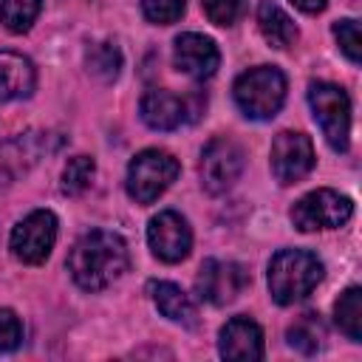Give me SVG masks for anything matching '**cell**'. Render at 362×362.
Segmentation results:
<instances>
[{
	"label": "cell",
	"instance_id": "1",
	"mask_svg": "<svg viewBox=\"0 0 362 362\" xmlns=\"http://www.w3.org/2000/svg\"><path fill=\"white\" fill-rule=\"evenodd\" d=\"M65 266L82 291L96 294L124 277L130 269V249L119 232L90 229L71 246Z\"/></svg>",
	"mask_w": 362,
	"mask_h": 362
},
{
	"label": "cell",
	"instance_id": "2",
	"mask_svg": "<svg viewBox=\"0 0 362 362\" xmlns=\"http://www.w3.org/2000/svg\"><path fill=\"white\" fill-rule=\"evenodd\" d=\"M325 266L308 249H280L269 260L266 283L277 305H294L305 300L322 283Z\"/></svg>",
	"mask_w": 362,
	"mask_h": 362
},
{
	"label": "cell",
	"instance_id": "3",
	"mask_svg": "<svg viewBox=\"0 0 362 362\" xmlns=\"http://www.w3.org/2000/svg\"><path fill=\"white\" fill-rule=\"evenodd\" d=\"M286 90H288V82L277 65H255L235 79L232 99L246 119L266 122L280 113L286 102Z\"/></svg>",
	"mask_w": 362,
	"mask_h": 362
},
{
	"label": "cell",
	"instance_id": "4",
	"mask_svg": "<svg viewBox=\"0 0 362 362\" xmlns=\"http://www.w3.org/2000/svg\"><path fill=\"white\" fill-rule=\"evenodd\" d=\"M178 175H181V164L173 153L147 147L130 158L127 175H124V189L136 204H153L173 187V181Z\"/></svg>",
	"mask_w": 362,
	"mask_h": 362
},
{
	"label": "cell",
	"instance_id": "5",
	"mask_svg": "<svg viewBox=\"0 0 362 362\" xmlns=\"http://www.w3.org/2000/svg\"><path fill=\"white\" fill-rule=\"evenodd\" d=\"M308 105L328 147L337 153H345L351 144V99L345 88L325 79L308 82Z\"/></svg>",
	"mask_w": 362,
	"mask_h": 362
},
{
	"label": "cell",
	"instance_id": "6",
	"mask_svg": "<svg viewBox=\"0 0 362 362\" xmlns=\"http://www.w3.org/2000/svg\"><path fill=\"white\" fill-rule=\"evenodd\" d=\"M243 167H246L243 147L229 136H215L201 150V161H198L201 187L209 195H223L240 181Z\"/></svg>",
	"mask_w": 362,
	"mask_h": 362
},
{
	"label": "cell",
	"instance_id": "7",
	"mask_svg": "<svg viewBox=\"0 0 362 362\" xmlns=\"http://www.w3.org/2000/svg\"><path fill=\"white\" fill-rule=\"evenodd\" d=\"M354 215V201L331 187H317L294 201L288 218L300 232L317 229H339Z\"/></svg>",
	"mask_w": 362,
	"mask_h": 362
},
{
	"label": "cell",
	"instance_id": "8",
	"mask_svg": "<svg viewBox=\"0 0 362 362\" xmlns=\"http://www.w3.org/2000/svg\"><path fill=\"white\" fill-rule=\"evenodd\" d=\"M57 215L51 209H34L20 218L8 235V252L25 266H40L48 260L57 243Z\"/></svg>",
	"mask_w": 362,
	"mask_h": 362
},
{
	"label": "cell",
	"instance_id": "9",
	"mask_svg": "<svg viewBox=\"0 0 362 362\" xmlns=\"http://www.w3.org/2000/svg\"><path fill=\"white\" fill-rule=\"evenodd\" d=\"M249 283H252V274L246 272L243 263L209 257L198 269L195 294L209 305H229L246 291Z\"/></svg>",
	"mask_w": 362,
	"mask_h": 362
},
{
	"label": "cell",
	"instance_id": "10",
	"mask_svg": "<svg viewBox=\"0 0 362 362\" xmlns=\"http://www.w3.org/2000/svg\"><path fill=\"white\" fill-rule=\"evenodd\" d=\"M269 164H272V175L277 178V184L288 187V184L303 181L317 164L311 136L300 130H280L272 141Z\"/></svg>",
	"mask_w": 362,
	"mask_h": 362
},
{
	"label": "cell",
	"instance_id": "11",
	"mask_svg": "<svg viewBox=\"0 0 362 362\" xmlns=\"http://www.w3.org/2000/svg\"><path fill=\"white\" fill-rule=\"evenodd\" d=\"M62 144L57 133H40L28 130L0 144V187L14 184L20 175H25L42 156L54 153Z\"/></svg>",
	"mask_w": 362,
	"mask_h": 362
},
{
	"label": "cell",
	"instance_id": "12",
	"mask_svg": "<svg viewBox=\"0 0 362 362\" xmlns=\"http://www.w3.org/2000/svg\"><path fill=\"white\" fill-rule=\"evenodd\" d=\"M147 246L161 263H181L192 252L189 221L175 209H161L147 223Z\"/></svg>",
	"mask_w": 362,
	"mask_h": 362
},
{
	"label": "cell",
	"instance_id": "13",
	"mask_svg": "<svg viewBox=\"0 0 362 362\" xmlns=\"http://www.w3.org/2000/svg\"><path fill=\"white\" fill-rule=\"evenodd\" d=\"M173 62L189 79L204 82V79L215 76V71L221 68V51H218L212 37L198 34V31H184V34L175 37Z\"/></svg>",
	"mask_w": 362,
	"mask_h": 362
},
{
	"label": "cell",
	"instance_id": "14",
	"mask_svg": "<svg viewBox=\"0 0 362 362\" xmlns=\"http://www.w3.org/2000/svg\"><path fill=\"white\" fill-rule=\"evenodd\" d=\"M195 110L198 107H192L189 96H178L167 88H150L139 102L141 122L153 130H175L184 122H192L198 116Z\"/></svg>",
	"mask_w": 362,
	"mask_h": 362
},
{
	"label": "cell",
	"instance_id": "15",
	"mask_svg": "<svg viewBox=\"0 0 362 362\" xmlns=\"http://www.w3.org/2000/svg\"><path fill=\"white\" fill-rule=\"evenodd\" d=\"M218 354L229 362H255L263 359L266 354V342H263V328L246 317L238 314L232 320H226L218 331Z\"/></svg>",
	"mask_w": 362,
	"mask_h": 362
},
{
	"label": "cell",
	"instance_id": "16",
	"mask_svg": "<svg viewBox=\"0 0 362 362\" xmlns=\"http://www.w3.org/2000/svg\"><path fill=\"white\" fill-rule=\"evenodd\" d=\"M147 294H150L153 305L158 308V314L167 317L170 322L184 325V328H192V325L198 322V305H195V300H192L178 283H170V280H150V283H147Z\"/></svg>",
	"mask_w": 362,
	"mask_h": 362
},
{
	"label": "cell",
	"instance_id": "17",
	"mask_svg": "<svg viewBox=\"0 0 362 362\" xmlns=\"http://www.w3.org/2000/svg\"><path fill=\"white\" fill-rule=\"evenodd\" d=\"M37 88V68L20 51H0V102L28 99Z\"/></svg>",
	"mask_w": 362,
	"mask_h": 362
},
{
	"label": "cell",
	"instance_id": "18",
	"mask_svg": "<svg viewBox=\"0 0 362 362\" xmlns=\"http://www.w3.org/2000/svg\"><path fill=\"white\" fill-rule=\"evenodd\" d=\"M257 28L263 34V40L272 45V48H291L297 42V25L294 20L274 3V0H260L257 3Z\"/></svg>",
	"mask_w": 362,
	"mask_h": 362
},
{
	"label": "cell",
	"instance_id": "19",
	"mask_svg": "<svg viewBox=\"0 0 362 362\" xmlns=\"http://www.w3.org/2000/svg\"><path fill=\"white\" fill-rule=\"evenodd\" d=\"M286 342L303 354V356H311L317 354L322 345H325V322L317 311H305L300 314L288 328H286Z\"/></svg>",
	"mask_w": 362,
	"mask_h": 362
},
{
	"label": "cell",
	"instance_id": "20",
	"mask_svg": "<svg viewBox=\"0 0 362 362\" xmlns=\"http://www.w3.org/2000/svg\"><path fill=\"white\" fill-rule=\"evenodd\" d=\"M334 322L351 342H362V288L359 286H348L339 294V300L334 303Z\"/></svg>",
	"mask_w": 362,
	"mask_h": 362
},
{
	"label": "cell",
	"instance_id": "21",
	"mask_svg": "<svg viewBox=\"0 0 362 362\" xmlns=\"http://www.w3.org/2000/svg\"><path fill=\"white\" fill-rule=\"evenodd\" d=\"M122 51L116 42L110 40H102V42H93L88 51H85V65H88V74H93L99 82H113L119 74H122Z\"/></svg>",
	"mask_w": 362,
	"mask_h": 362
},
{
	"label": "cell",
	"instance_id": "22",
	"mask_svg": "<svg viewBox=\"0 0 362 362\" xmlns=\"http://www.w3.org/2000/svg\"><path fill=\"white\" fill-rule=\"evenodd\" d=\"M42 11V0H0V23L11 34H25Z\"/></svg>",
	"mask_w": 362,
	"mask_h": 362
},
{
	"label": "cell",
	"instance_id": "23",
	"mask_svg": "<svg viewBox=\"0 0 362 362\" xmlns=\"http://www.w3.org/2000/svg\"><path fill=\"white\" fill-rule=\"evenodd\" d=\"M93 175H96V161L90 156L68 158L62 167V181H59L62 195H82L93 184Z\"/></svg>",
	"mask_w": 362,
	"mask_h": 362
},
{
	"label": "cell",
	"instance_id": "24",
	"mask_svg": "<svg viewBox=\"0 0 362 362\" xmlns=\"http://www.w3.org/2000/svg\"><path fill=\"white\" fill-rule=\"evenodd\" d=\"M334 37H337V45L339 51L345 54V59L351 65H359L362 62V40H359V23L354 17H345V20H337L331 25Z\"/></svg>",
	"mask_w": 362,
	"mask_h": 362
},
{
	"label": "cell",
	"instance_id": "25",
	"mask_svg": "<svg viewBox=\"0 0 362 362\" xmlns=\"http://www.w3.org/2000/svg\"><path fill=\"white\" fill-rule=\"evenodd\" d=\"M201 8H204L209 23H215L221 28H229L246 14L249 0H201Z\"/></svg>",
	"mask_w": 362,
	"mask_h": 362
},
{
	"label": "cell",
	"instance_id": "26",
	"mask_svg": "<svg viewBox=\"0 0 362 362\" xmlns=\"http://www.w3.org/2000/svg\"><path fill=\"white\" fill-rule=\"evenodd\" d=\"M187 0H141V14L153 25H173L181 20Z\"/></svg>",
	"mask_w": 362,
	"mask_h": 362
},
{
	"label": "cell",
	"instance_id": "27",
	"mask_svg": "<svg viewBox=\"0 0 362 362\" xmlns=\"http://www.w3.org/2000/svg\"><path fill=\"white\" fill-rule=\"evenodd\" d=\"M23 345V322L11 308H0V354H11Z\"/></svg>",
	"mask_w": 362,
	"mask_h": 362
},
{
	"label": "cell",
	"instance_id": "28",
	"mask_svg": "<svg viewBox=\"0 0 362 362\" xmlns=\"http://www.w3.org/2000/svg\"><path fill=\"white\" fill-rule=\"evenodd\" d=\"M303 14H320L325 6H328V0H291Z\"/></svg>",
	"mask_w": 362,
	"mask_h": 362
}]
</instances>
